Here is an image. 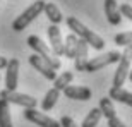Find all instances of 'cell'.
<instances>
[{
  "instance_id": "1",
  "label": "cell",
  "mask_w": 132,
  "mask_h": 127,
  "mask_svg": "<svg viewBox=\"0 0 132 127\" xmlns=\"http://www.w3.org/2000/svg\"><path fill=\"white\" fill-rule=\"evenodd\" d=\"M65 22H67L69 29L72 31V34H76L79 39H84L91 48H94V50H103L105 48V39H103L100 34H96L94 31H91L89 28H86L77 17L69 15Z\"/></svg>"
},
{
  "instance_id": "2",
  "label": "cell",
  "mask_w": 132,
  "mask_h": 127,
  "mask_svg": "<svg viewBox=\"0 0 132 127\" xmlns=\"http://www.w3.org/2000/svg\"><path fill=\"white\" fill-rule=\"evenodd\" d=\"M28 45H29L31 48L34 50V53L38 55V57H41V59L48 64V65L53 69V70H59V69L62 67L60 60L53 55L52 48H50V46L45 43V41L39 38V36H36V34H31V36H28Z\"/></svg>"
},
{
  "instance_id": "3",
  "label": "cell",
  "mask_w": 132,
  "mask_h": 127,
  "mask_svg": "<svg viewBox=\"0 0 132 127\" xmlns=\"http://www.w3.org/2000/svg\"><path fill=\"white\" fill-rule=\"evenodd\" d=\"M43 9H45V2L43 0H36V2H33L22 14L17 15V17L14 19V22H12V29L17 31V33H19V31H24L26 28H28V26H29L41 12H43Z\"/></svg>"
},
{
  "instance_id": "4",
  "label": "cell",
  "mask_w": 132,
  "mask_h": 127,
  "mask_svg": "<svg viewBox=\"0 0 132 127\" xmlns=\"http://www.w3.org/2000/svg\"><path fill=\"white\" fill-rule=\"evenodd\" d=\"M130 64H132V46H125L122 53H120V60H118V67L113 76V88H122V84L125 83L129 72H130Z\"/></svg>"
},
{
  "instance_id": "5",
  "label": "cell",
  "mask_w": 132,
  "mask_h": 127,
  "mask_svg": "<svg viewBox=\"0 0 132 127\" xmlns=\"http://www.w3.org/2000/svg\"><path fill=\"white\" fill-rule=\"evenodd\" d=\"M120 60V52H106L103 55H98V57H93L89 59L88 64H86V72H96V70H101L103 67H108L112 64Z\"/></svg>"
},
{
  "instance_id": "6",
  "label": "cell",
  "mask_w": 132,
  "mask_h": 127,
  "mask_svg": "<svg viewBox=\"0 0 132 127\" xmlns=\"http://www.w3.org/2000/svg\"><path fill=\"white\" fill-rule=\"evenodd\" d=\"M0 98L5 100L7 103H14V105H19V107H24V108H36V105H38L36 98L29 96V94H24V93H17V91L2 89L0 91Z\"/></svg>"
},
{
  "instance_id": "7",
  "label": "cell",
  "mask_w": 132,
  "mask_h": 127,
  "mask_svg": "<svg viewBox=\"0 0 132 127\" xmlns=\"http://www.w3.org/2000/svg\"><path fill=\"white\" fill-rule=\"evenodd\" d=\"M24 117L28 118L29 122L36 124V125H39V127H60L59 120H55V118L45 115L43 112H38L36 108H26Z\"/></svg>"
},
{
  "instance_id": "8",
  "label": "cell",
  "mask_w": 132,
  "mask_h": 127,
  "mask_svg": "<svg viewBox=\"0 0 132 127\" xmlns=\"http://www.w3.org/2000/svg\"><path fill=\"white\" fill-rule=\"evenodd\" d=\"M5 89L7 91H17L19 86V60L17 59H10L7 62L5 67Z\"/></svg>"
},
{
  "instance_id": "9",
  "label": "cell",
  "mask_w": 132,
  "mask_h": 127,
  "mask_svg": "<svg viewBox=\"0 0 132 127\" xmlns=\"http://www.w3.org/2000/svg\"><path fill=\"white\" fill-rule=\"evenodd\" d=\"M48 39H50V48L53 52V55L59 59L64 55V39H62V33H60V28L55 24L48 26Z\"/></svg>"
},
{
  "instance_id": "10",
  "label": "cell",
  "mask_w": 132,
  "mask_h": 127,
  "mask_svg": "<svg viewBox=\"0 0 132 127\" xmlns=\"http://www.w3.org/2000/svg\"><path fill=\"white\" fill-rule=\"evenodd\" d=\"M29 64H31V67H34L41 76H45V77L48 79V81H55V77H57V70H53V69L50 67L41 57H38L36 53H33L29 57Z\"/></svg>"
},
{
  "instance_id": "11",
  "label": "cell",
  "mask_w": 132,
  "mask_h": 127,
  "mask_svg": "<svg viewBox=\"0 0 132 127\" xmlns=\"http://www.w3.org/2000/svg\"><path fill=\"white\" fill-rule=\"evenodd\" d=\"M88 48L89 45L84 39L77 41V50H76V57H74V67L79 72H86V64H88Z\"/></svg>"
},
{
  "instance_id": "12",
  "label": "cell",
  "mask_w": 132,
  "mask_h": 127,
  "mask_svg": "<svg viewBox=\"0 0 132 127\" xmlns=\"http://www.w3.org/2000/svg\"><path fill=\"white\" fill-rule=\"evenodd\" d=\"M64 94L70 100H79V101H88L91 100V89L86 88V86H72L69 84L67 88L64 89Z\"/></svg>"
},
{
  "instance_id": "13",
  "label": "cell",
  "mask_w": 132,
  "mask_h": 127,
  "mask_svg": "<svg viewBox=\"0 0 132 127\" xmlns=\"http://www.w3.org/2000/svg\"><path fill=\"white\" fill-rule=\"evenodd\" d=\"M105 15L112 26H118L122 22V15L118 10V4L115 0H105Z\"/></svg>"
},
{
  "instance_id": "14",
  "label": "cell",
  "mask_w": 132,
  "mask_h": 127,
  "mask_svg": "<svg viewBox=\"0 0 132 127\" xmlns=\"http://www.w3.org/2000/svg\"><path fill=\"white\" fill-rule=\"evenodd\" d=\"M108 98L110 100H115L118 103H123L127 107H132V91H127L123 88H110L108 91Z\"/></svg>"
},
{
  "instance_id": "15",
  "label": "cell",
  "mask_w": 132,
  "mask_h": 127,
  "mask_svg": "<svg viewBox=\"0 0 132 127\" xmlns=\"http://www.w3.org/2000/svg\"><path fill=\"white\" fill-rule=\"evenodd\" d=\"M43 12L46 14V17L50 19V22H52V24H55V26H59L60 22L64 21V15H62L60 9H59L55 4H52V2H45Z\"/></svg>"
},
{
  "instance_id": "16",
  "label": "cell",
  "mask_w": 132,
  "mask_h": 127,
  "mask_svg": "<svg viewBox=\"0 0 132 127\" xmlns=\"http://www.w3.org/2000/svg\"><path fill=\"white\" fill-rule=\"evenodd\" d=\"M60 93H62V91H59V89H55V88L46 91L43 101H41V108H43L45 112H48V110H52V108L55 107V103L59 101V98H60Z\"/></svg>"
},
{
  "instance_id": "17",
  "label": "cell",
  "mask_w": 132,
  "mask_h": 127,
  "mask_svg": "<svg viewBox=\"0 0 132 127\" xmlns=\"http://www.w3.org/2000/svg\"><path fill=\"white\" fill-rule=\"evenodd\" d=\"M100 112H101V117H105L106 120H110V118L117 117V112H115V107H113V101L110 100V98H101L100 100Z\"/></svg>"
},
{
  "instance_id": "18",
  "label": "cell",
  "mask_w": 132,
  "mask_h": 127,
  "mask_svg": "<svg viewBox=\"0 0 132 127\" xmlns=\"http://www.w3.org/2000/svg\"><path fill=\"white\" fill-rule=\"evenodd\" d=\"M77 41H79V38L76 34H72V33L67 34V38H65V41H64V55L67 59H74V57H76Z\"/></svg>"
},
{
  "instance_id": "19",
  "label": "cell",
  "mask_w": 132,
  "mask_h": 127,
  "mask_svg": "<svg viewBox=\"0 0 132 127\" xmlns=\"http://www.w3.org/2000/svg\"><path fill=\"white\" fill-rule=\"evenodd\" d=\"M0 127H12V118H10V107L9 103L0 98Z\"/></svg>"
},
{
  "instance_id": "20",
  "label": "cell",
  "mask_w": 132,
  "mask_h": 127,
  "mask_svg": "<svg viewBox=\"0 0 132 127\" xmlns=\"http://www.w3.org/2000/svg\"><path fill=\"white\" fill-rule=\"evenodd\" d=\"M72 79H74V74L70 72V70H65V72H62L60 76H57L53 81V88L55 89H59V91H64L65 88H67L69 84L72 83Z\"/></svg>"
},
{
  "instance_id": "21",
  "label": "cell",
  "mask_w": 132,
  "mask_h": 127,
  "mask_svg": "<svg viewBox=\"0 0 132 127\" xmlns=\"http://www.w3.org/2000/svg\"><path fill=\"white\" fill-rule=\"evenodd\" d=\"M100 118H101V112H100V108H91L89 110V113L84 117L82 124H81V127H96L100 122Z\"/></svg>"
},
{
  "instance_id": "22",
  "label": "cell",
  "mask_w": 132,
  "mask_h": 127,
  "mask_svg": "<svg viewBox=\"0 0 132 127\" xmlns=\"http://www.w3.org/2000/svg\"><path fill=\"white\" fill-rule=\"evenodd\" d=\"M113 41H115L118 46H132V31H125V33L115 34Z\"/></svg>"
},
{
  "instance_id": "23",
  "label": "cell",
  "mask_w": 132,
  "mask_h": 127,
  "mask_svg": "<svg viewBox=\"0 0 132 127\" xmlns=\"http://www.w3.org/2000/svg\"><path fill=\"white\" fill-rule=\"evenodd\" d=\"M118 10H120V15H125L129 21H132V5L122 4V5H118Z\"/></svg>"
},
{
  "instance_id": "24",
  "label": "cell",
  "mask_w": 132,
  "mask_h": 127,
  "mask_svg": "<svg viewBox=\"0 0 132 127\" xmlns=\"http://www.w3.org/2000/svg\"><path fill=\"white\" fill-rule=\"evenodd\" d=\"M60 127H79V125L74 122V118H72V117L64 115V117L60 118Z\"/></svg>"
},
{
  "instance_id": "25",
  "label": "cell",
  "mask_w": 132,
  "mask_h": 127,
  "mask_svg": "<svg viewBox=\"0 0 132 127\" xmlns=\"http://www.w3.org/2000/svg\"><path fill=\"white\" fill-rule=\"evenodd\" d=\"M108 127H125V125H123V122L118 117H113L108 120Z\"/></svg>"
},
{
  "instance_id": "26",
  "label": "cell",
  "mask_w": 132,
  "mask_h": 127,
  "mask_svg": "<svg viewBox=\"0 0 132 127\" xmlns=\"http://www.w3.org/2000/svg\"><path fill=\"white\" fill-rule=\"evenodd\" d=\"M7 62H9V60L5 59V57H0V69H5V67H7Z\"/></svg>"
},
{
  "instance_id": "27",
  "label": "cell",
  "mask_w": 132,
  "mask_h": 127,
  "mask_svg": "<svg viewBox=\"0 0 132 127\" xmlns=\"http://www.w3.org/2000/svg\"><path fill=\"white\" fill-rule=\"evenodd\" d=\"M127 77H129V81H130V83H132V70H130V72H129V76H127Z\"/></svg>"
}]
</instances>
